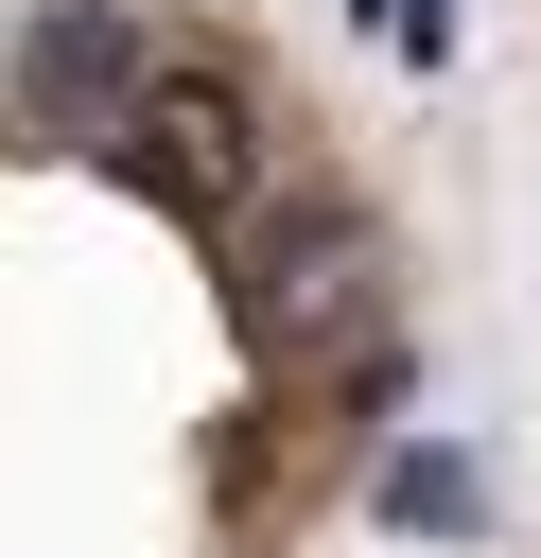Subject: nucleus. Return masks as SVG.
I'll return each mask as SVG.
<instances>
[{
    "label": "nucleus",
    "mask_w": 541,
    "mask_h": 558,
    "mask_svg": "<svg viewBox=\"0 0 541 558\" xmlns=\"http://www.w3.org/2000/svg\"><path fill=\"white\" fill-rule=\"evenodd\" d=\"M140 87H157V52H140L105 0L35 17V52H17V105H35L52 140H122V122H140Z\"/></svg>",
    "instance_id": "obj_2"
},
{
    "label": "nucleus",
    "mask_w": 541,
    "mask_h": 558,
    "mask_svg": "<svg viewBox=\"0 0 541 558\" xmlns=\"http://www.w3.org/2000/svg\"><path fill=\"white\" fill-rule=\"evenodd\" d=\"M384 506H401V523H454V506H471V471H436V453H401V471H384Z\"/></svg>",
    "instance_id": "obj_4"
},
{
    "label": "nucleus",
    "mask_w": 541,
    "mask_h": 558,
    "mask_svg": "<svg viewBox=\"0 0 541 558\" xmlns=\"http://www.w3.org/2000/svg\"><path fill=\"white\" fill-rule=\"evenodd\" d=\"M279 279H297V296H279L297 331H366V244H314V262H279Z\"/></svg>",
    "instance_id": "obj_3"
},
{
    "label": "nucleus",
    "mask_w": 541,
    "mask_h": 558,
    "mask_svg": "<svg viewBox=\"0 0 541 558\" xmlns=\"http://www.w3.org/2000/svg\"><path fill=\"white\" fill-rule=\"evenodd\" d=\"M122 157H140V192H157V209H192V227H227V209L262 192V122H244V87H227V70H157V87H140V122H122Z\"/></svg>",
    "instance_id": "obj_1"
}]
</instances>
